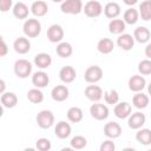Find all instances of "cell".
<instances>
[{
	"label": "cell",
	"instance_id": "9a60e30c",
	"mask_svg": "<svg viewBox=\"0 0 151 151\" xmlns=\"http://www.w3.org/2000/svg\"><path fill=\"white\" fill-rule=\"evenodd\" d=\"M13 48L19 54H26L31 50V42L26 37H19L13 42Z\"/></svg>",
	"mask_w": 151,
	"mask_h": 151
},
{
	"label": "cell",
	"instance_id": "277c9868",
	"mask_svg": "<svg viewBox=\"0 0 151 151\" xmlns=\"http://www.w3.org/2000/svg\"><path fill=\"white\" fill-rule=\"evenodd\" d=\"M37 124L40 129H50L54 124V114L50 110H41L35 117Z\"/></svg>",
	"mask_w": 151,
	"mask_h": 151
},
{
	"label": "cell",
	"instance_id": "836d02e7",
	"mask_svg": "<svg viewBox=\"0 0 151 151\" xmlns=\"http://www.w3.org/2000/svg\"><path fill=\"white\" fill-rule=\"evenodd\" d=\"M139 17L144 21H149L151 19V5L150 0H145L139 5Z\"/></svg>",
	"mask_w": 151,
	"mask_h": 151
},
{
	"label": "cell",
	"instance_id": "83f0119b",
	"mask_svg": "<svg viewBox=\"0 0 151 151\" xmlns=\"http://www.w3.org/2000/svg\"><path fill=\"white\" fill-rule=\"evenodd\" d=\"M132 104L136 109L143 110L149 105V96L143 92H137L132 98Z\"/></svg>",
	"mask_w": 151,
	"mask_h": 151
},
{
	"label": "cell",
	"instance_id": "7dc6e473",
	"mask_svg": "<svg viewBox=\"0 0 151 151\" xmlns=\"http://www.w3.org/2000/svg\"><path fill=\"white\" fill-rule=\"evenodd\" d=\"M150 5H151V0H150Z\"/></svg>",
	"mask_w": 151,
	"mask_h": 151
},
{
	"label": "cell",
	"instance_id": "7a4b0ae2",
	"mask_svg": "<svg viewBox=\"0 0 151 151\" xmlns=\"http://www.w3.org/2000/svg\"><path fill=\"white\" fill-rule=\"evenodd\" d=\"M32 64L27 59H18L14 63V73L18 78L25 79L32 73Z\"/></svg>",
	"mask_w": 151,
	"mask_h": 151
},
{
	"label": "cell",
	"instance_id": "f1b7e54d",
	"mask_svg": "<svg viewBox=\"0 0 151 151\" xmlns=\"http://www.w3.org/2000/svg\"><path fill=\"white\" fill-rule=\"evenodd\" d=\"M55 52L60 58H70L73 53V47L70 42L66 41H61L55 47Z\"/></svg>",
	"mask_w": 151,
	"mask_h": 151
},
{
	"label": "cell",
	"instance_id": "1f68e13d",
	"mask_svg": "<svg viewBox=\"0 0 151 151\" xmlns=\"http://www.w3.org/2000/svg\"><path fill=\"white\" fill-rule=\"evenodd\" d=\"M83 117H84L83 110L78 106H72L67 110V119L71 123H79L83 120Z\"/></svg>",
	"mask_w": 151,
	"mask_h": 151
},
{
	"label": "cell",
	"instance_id": "8992f818",
	"mask_svg": "<svg viewBox=\"0 0 151 151\" xmlns=\"http://www.w3.org/2000/svg\"><path fill=\"white\" fill-rule=\"evenodd\" d=\"M83 12L88 18H98L104 12V8H103V5L99 1L90 0V1H87L85 4V6L83 8Z\"/></svg>",
	"mask_w": 151,
	"mask_h": 151
},
{
	"label": "cell",
	"instance_id": "5b68a950",
	"mask_svg": "<svg viewBox=\"0 0 151 151\" xmlns=\"http://www.w3.org/2000/svg\"><path fill=\"white\" fill-rule=\"evenodd\" d=\"M103 78V70L98 65H92L88 66L84 73V79L88 84H96L100 81Z\"/></svg>",
	"mask_w": 151,
	"mask_h": 151
},
{
	"label": "cell",
	"instance_id": "4316f807",
	"mask_svg": "<svg viewBox=\"0 0 151 151\" xmlns=\"http://www.w3.org/2000/svg\"><path fill=\"white\" fill-rule=\"evenodd\" d=\"M125 28H126V24H125V21L122 20V19H117V18H116V19H112V20L110 21V24H109V31H110V33H112V34L119 35V34L124 33Z\"/></svg>",
	"mask_w": 151,
	"mask_h": 151
},
{
	"label": "cell",
	"instance_id": "7bdbcfd3",
	"mask_svg": "<svg viewBox=\"0 0 151 151\" xmlns=\"http://www.w3.org/2000/svg\"><path fill=\"white\" fill-rule=\"evenodd\" d=\"M123 1H124V4L127 5V6H133V5H136V4L138 2V0H123Z\"/></svg>",
	"mask_w": 151,
	"mask_h": 151
},
{
	"label": "cell",
	"instance_id": "74e56055",
	"mask_svg": "<svg viewBox=\"0 0 151 151\" xmlns=\"http://www.w3.org/2000/svg\"><path fill=\"white\" fill-rule=\"evenodd\" d=\"M35 147L39 151H48V150H51L52 144H51V140L47 138H39L35 142Z\"/></svg>",
	"mask_w": 151,
	"mask_h": 151
},
{
	"label": "cell",
	"instance_id": "e575fe53",
	"mask_svg": "<svg viewBox=\"0 0 151 151\" xmlns=\"http://www.w3.org/2000/svg\"><path fill=\"white\" fill-rule=\"evenodd\" d=\"M70 144H71V147L72 149H74V150H81V149H84L87 145V139L84 136H74V137H72Z\"/></svg>",
	"mask_w": 151,
	"mask_h": 151
},
{
	"label": "cell",
	"instance_id": "4fadbf2b",
	"mask_svg": "<svg viewBox=\"0 0 151 151\" xmlns=\"http://www.w3.org/2000/svg\"><path fill=\"white\" fill-rule=\"evenodd\" d=\"M104 134L110 139H116L122 134V126L116 122H109L104 126Z\"/></svg>",
	"mask_w": 151,
	"mask_h": 151
},
{
	"label": "cell",
	"instance_id": "60d3db41",
	"mask_svg": "<svg viewBox=\"0 0 151 151\" xmlns=\"http://www.w3.org/2000/svg\"><path fill=\"white\" fill-rule=\"evenodd\" d=\"M8 52V48H7V45L4 40V38H1V47H0V57H5Z\"/></svg>",
	"mask_w": 151,
	"mask_h": 151
},
{
	"label": "cell",
	"instance_id": "ba28073f",
	"mask_svg": "<svg viewBox=\"0 0 151 151\" xmlns=\"http://www.w3.org/2000/svg\"><path fill=\"white\" fill-rule=\"evenodd\" d=\"M145 122H146V117L140 111L131 113L129 116V118H127V125L132 130H139L145 124Z\"/></svg>",
	"mask_w": 151,
	"mask_h": 151
},
{
	"label": "cell",
	"instance_id": "d4e9b609",
	"mask_svg": "<svg viewBox=\"0 0 151 151\" xmlns=\"http://www.w3.org/2000/svg\"><path fill=\"white\" fill-rule=\"evenodd\" d=\"M52 64V57L48 53H38L34 57V65L38 66L39 68H48Z\"/></svg>",
	"mask_w": 151,
	"mask_h": 151
},
{
	"label": "cell",
	"instance_id": "e0dca14e",
	"mask_svg": "<svg viewBox=\"0 0 151 151\" xmlns=\"http://www.w3.org/2000/svg\"><path fill=\"white\" fill-rule=\"evenodd\" d=\"M50 83V77L46 72L44 71H37L32 76V84L38 87V88H44L48 85Z\"/></svg>",
	"mask_w": 151,
	"mask_h": 151
},
{
	"label": "cell",
	"instance_id": "44dd1931",
	"mask_svg": "<svg viewBox=\"0 0 151 151\" xmlns=\"http://www.w3.org/2000/svg\"><path fill=\"white\" fill-rule=\"evenodd\" d=\"M150 37H151V32L145 26H138L133 32V38L139 44H146L150 40Z\"/></svg>",
	"mask_w": 151,
	"mask_h": 151
},
{
	"label": "cell",
	"instance_id": "7402d4cb",
	"mask_svg": "<svg viewBox=\"0 0 151 151\" xmlns=\"http://www.w3.org/2000/svg\"><path fill=\"white\" fill-rule=\"evenodd\" d=\"M120 13H122V8H120L119 4H117V2L111 1L104 6V14L109 19H116L119 17Z\"/></svg>",
	"mask_w": 151,
	"mask_h": 151
},
{
	"label": "cell",
	"instance_id": "7c38bea8",
	"mask_svg": "<svg viewBox=\"0 0 151 151\" xmlns=\"http://www.w3.org/2000/svg\"><path fill=\"white\" fill-rule=\"evenodd\" d=\"M146 86V80L142 74H134L129 79V88L132 92H142Z\"/></svg>",
	"mask_w": 151,
	"mask_h": 151
},
{
	"label": "cell",
	"instance_id": "d6986e66",
	"mask_svg": "<svg viewBox=\"0 0 151 151\" xmlns=\"http://www.w3.org/2000/svg\"><path fill=\"white\" fill-rule=\"evenodd\" d=\"M31 13L34 15V17H38V18H41V17H45L48 12V6L47 4L44 1V0H37L34 2H32L31 7Z\"/></svg>",
	"mask_w": 151,
	"mask_h": 151
},
{
	"label": "cell",
	"instance_id": "30bf717a",
	"mask_svg": "<svg viewBox=\"0 0 151 151\" xmlns=\"http://www.w3.org/2000/svg\"><path fill=\"white\" fill-rule=\"evenodd\" d=\"M131 112H132V106L127 101L117 103L114 105V109H113L114 116L117 118H119V119H126V118H129V116L131 114Z\"/></svg>",
	"mask_w": 151,
	"mask_h": 151
},
{
	"label": "cell",
	"instance_id": "d590c367",
	"mask_svg": "<svg viewBox=\"0 0 151 151\" xmlns=\"http://www.w3.org/2000/svg\"><path fill=\"white\" fill-rule=\"evenodd\" d=\"M104 99L105 103L109 105H116L117 103H119V94L116 90H109L104 93Z\"/></svg>",
	"mask_w": 151,
	"mask_h": 151
},
{
	"label": "cell",
	"instance_id": "6da1fadb",
	"mask_svg": "<svg viewBox=\"0 0 151 151\" xmlns=\"http://www.w3.org/2000/svg\"><path fill=\"white\" fill-rule=\"evenodd\" d=\"M22 32L27 38H37L41 33V24L38 19H26L22 26Z\"/></svg>",
	"mask_w": 151,
	"mask_h": 151
},
{
	"label": "cell",
	"instance_id": "ee69618b",
	"mask_svg": "<svg viewBox=\"0 0 151 151\" xmlns=\"http://www.w3.org/2000/svg\"><path fill=\"white\" fill-rule=\"evenodd\" d=\"M0 85H1V87H0V93L2 94V93L5 92V86H6V85H5V80H4V79H1V80H0Z\"/></svg>",
	"mask_w": 151,
	"mask_h": 151
},
{
	"label": "cell",
	"instance_id": "3957f363",
	"mask_svg": "<svg viewBox=\"0 0 151 151\" xmlns=\"http://www.w3.org/2000/svg\"><path fill=\"white\" fill-rule=\"evenodd\" d=\"M83 1L81 0H64L60 5V11L64 14H79L83 11Z\"/></svg>",
	"mask_w": 151,
	"mask_h": 151
},
{
	"label": "cell",
	"instance_id": "2e32d148",
	"mask_svg": "<svg viewBox=\"0 0 151 151\" xmlns=\"http://www.w3.org/2000/svg\"><path fill=\"white\" fill-rule=\"evenodd\" d=\"M76 77H77V72H76V70H74L72 66H70V65L63 66V67L60 68V71H59V78H60V80H61L63 83H65V84H71L72 81H74Z\"/></svg>",
	"mask_w": 151,
	"mask_h": 151
},
{
	"label": "cell",
	"instance_id": "484cf974",
	"mask_svg": "<svg viewBox=\"0 0 151 151\" xmlns=\"http://www.w3.org/2000/svg\"><path fill=\"white\" fill-rule=\"evenodd\" d=\"M0 100H1L2 106L6 107V109H13L18 104V97L13 92H4L1 94Z\"/></svg>",
	"mask_w": 151,
	"mask_h": 151
},
{
	"label": "cell",
	"instance_id": "cb8c5ba5",
	"mask_svg": "<svg viewBox=\"0 0 151 151\" xmlns=\"http://www.w3.org/2000/svg\"><path fill=\"white\" fill-rule=\"evenodd\" d=\"M114 48V42L110 38H101L97 44V50L101 54H110Z\"/></svg>",
	"mask_w": 151,
	"mask_h": 151
},
{
	"label": "cell",
	"instance_id": "ab89813d",
	"mask_svg": "<svg viewBox=\"0 0 151 151\" xmlns=\"http://www.w3.org/2000/svg\"><path fill=\"white\" fill-rule=\"evenodd\" d=\"M11 8H13V0H0V11L2 13L8 12Z\"/></svg>",
	"mask_w": 151,
	"mask_h": 151
},
{
	"label": "cell",
	"instance_id": "f6af8a7d",
	"mask_svg": "<svg viewBox=\"0 0 151 151\" xmlns=\"http://www.w3.org/2000/svg\"><path fill=\"white\" fill-rule=\"evenodd\" d=\"M147 92H149V94L151 96V83L147 85Z\"/></svg>",
	"mask_w": 151,
	"mask_h": 151
},
{
	"label": "cell",
	"instance_id": "8fae6325",
	"mask_svg": "<svg viewBox=\"0 0 151 151\" xmlns=\"http://www.w3.org/2000/svg\"><path fill=\"white\" fill-rule=\"evenodd\" d=\"M116 44L123 51H131L133 48V46H134V38L131 34L122 33V34L118 35Z\"/></svg>",
	"mask_w": 151,
	"mask_h": 151
},
{
	"label": "cell",
	"instance_id": "bcb514c9",
	"mask_svg": "<svg viewBox=\"0 0 151 151\" xmlns=\"http://www.w3.org/2000/svg\"><path fill=\"white\" fill-rule=\"evenodd\" d=\"M52 1H53V2H60V4H61L64 0H52Z\"/></svg>",
	"mask_w": 151,
	"mask_h": 151
},
{
	"label": "cell",
	"instance_id": "b9f144b4",
	"mask_svg": "<svg viewBox=\"0 0 151 151\" xmlns=\"http://www.w3.org/2000/svg\"><path fill=\"white\" fill-rule=\"evenodd\" d=\"M144 53H145V57H146L147 59H150V60H151V42H150V44H147V45L145 46Z\"/></svg>",
	"mask_w": 151,
	"mask_h": 151
},
{
	"label": "cell",
	"instance_id": "ac0fdd59",
	"mask_svg": "<svg viewBox=\"0 0 151 151\" xmlns=\"http://www.w3.org/2000/svg\"><path fill=\"white\" fill-rule=\"evenodd\" d=\"M85 97L88 100L97 103L103 98V90L98 85H88L85 88Z\"/></svg>",
	"mask_w": 151,
	"mask_h": 151
},
{
	"label": "cell",
	"instance_id": "5bb4252c",
	"mask_svg": "<svg viewBox=\"0 0 151 151\" xmlns=\"http://www.w3.org/2000/svg\"><path fill=\"white\" fill-rule=\"evenodd\" d=\"M71 132H72V127L65 120H60L59 123H57V125L54 127V134L59 139H66V138H68L70 134H71Z\"/></svg>",
	"mask_w": 151,
	"mask_h": 151
},
{
	"label": "cell",
	"instance_id": "52a82bcc",
	"mask_svg": "<svg viewBox=\"0 0 151 151\" xmlns=\"http://www.w3.org/2000/svg\"><path fill=\"white\" fill-rule=\"evenodd\" d=\"M109 107L105 104H100V103H94L90 106V113L91 117L94 118L96 120H105L109 117Z\"/></svg>",
	"mask_w": 151,
	"mask_h": 151
},
{
	"label": "cell",
	"instance_id": "f35d334b",
	"mask_svg": "<svg viewBox=\"0 0 151 151\" xmlns=\"http://www.w3.org/2000/svg\"><path fill=\"white\" fill-rule=\"evenodd\" d=\"M99 150H100V151H114V150H116V145H114V143L109 138V139H106L105 142L101 143Z\"/></svg>",
	"mask_w": 151,
	"mask_h": 151
},
{
	"label": "cell",
	"instance_id": "603a6c76",
	"mask_svg": "<svg viewBox=\"0 0 151 151\" xmlns=\"http://www.w3.org/2000/svg\"><path fill=\"white\" fill-rule=\"evenodd\" d=\"M29 11H31V9H28L27 5H26V4H24V2H21V1H19V2L14 4V6H13V8H12L13 15H14L17 19H19V20L27 19Z\"/></svg>",
	"mask_w": 151,
	"mask_h": 151
},
{
	"label": "cell",
	"instance_id": "f546056e",
	"mask_svg": "<svg viewBox=\"0 0 151 151\" xmlns=\"http://www.w3.org/2000/svg\"><path fill=\"white\" fill-rule=\"evenodd\" d=\"M136 140L142 145H150L151 144V130L150 129H139L136 133Z\"/></svg>",
	"mask_w": 151,
	"mask_h": 151
},
{
	"label": "cell",
	"instance_id": "8d00e7d4",
	"mask_svg": "<svg viewBox=\"0 0 151 151\" xmlns=\"http://www.w3.org/2000/svg\"><path fill=\"white\" fill-rule=\"evenodd\" d=\"M138 72L142 76L151 74V60L150 59H144V60L139 61V64H138Z\"/></svg>",
	"mask_w": 151,
	"mask_h": 151
},
{
	"label": "cell",
	"instance_id": "4dcf8cb0",
	"mask_svg": "<svg viewBox=\"0 0 151 151\" xmlns=\"http://www.w3.org/2000/svg\"><path fill=\"white\" fill-rule=\"evenodd\" d=\"M139 19V12L133 8V7H130L127 8L125 12H124V15H123V20L125 21V24L127 25H134Z\"/></svg>",
	"mask_w": 151,
	"mask_h": 151
},
{
	"label": "cell",
	"instance_id": "ffe728a7",
	"mask_svg": "<svg viewBox=\"0 0 151 151\" xmlns=\"http://www.w3.org/2000/svg\"><path fill=\"white\" fill-rule=\"evenodd\" d=\"M70 91L65 85H57L51 91V97L54 101H64L68 98Z\"/></svg>",
	"mask_w": 151,
	"mask_h": 151
},
{
	"label": "cell",
	"instance_id": "d6a6232c",
	"mask_svg": "<svg viewBox=\"0 0 151 151\" xmlns=\"http://www.w3.org/2000/svg\"><path fill=\"white\" fill-rule=\"evenodd\" d=\"M27 99H28L31 103H33V104H40V103H42V100H44V93H42L41 90L38 88V87L31 88V90H28V92H27Z\"/></svg>",
	"mask_w": 151,
	"mask_h": 151
},
{
	"label": "cell",
	"instance_id": "9c48e42d",
	"mask_svg": "<svg viewBox=\"0 0 151 151\" xmlns=\"http://www.w3.org/2000/svg\"><path fill=\"white\" fill-rule=\"evenodd\" d=\"M47 39L51 42H61L64 39V28L58 24L51 25L47 29Z\"/></svg>",
	"mask_w": 151,
	"mask_h": 151
}]
</instances>
